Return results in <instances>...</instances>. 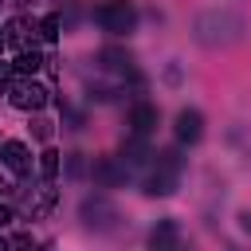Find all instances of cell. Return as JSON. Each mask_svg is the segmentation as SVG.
Instances as JSON below:
<instances>
[{"instance_id":"1","label":"cell","mask_w":251,"mask_h":251,"mask_svg":"<svg viewBox=\"0 0 251 251\" xmlns=\"http://www.w3.org/2000/svg\"><path fill=\"white\" fill-rule=\"evenodd\" d=\"M192 35H196L200 47H212V51L216 47H231V43H239L247 35V16L235 12V8H227V4L204 8L196 16V24H192Z\"/></svg>"},{"instance_id":"2","label":"cell","mask_w":251,"mask_h":251,"mask_svg":"<svg viewBox=\"0 0 251 251\" xmlns=\"http://www.w3.org/2000/svg\"><path fill=\"white\" fill-rule=\"evenodd\" d=\"M94 20L110 31V35H129L137 27V4L133 0H102L94 8Z\"/></svg>"},{"instance_id":"3","label":"cell","mask_w":251,"mask_h":251,"mask_svg":"<svg viewBox=\"0 0 251 251\" xmlns=\"http://www.w3.org/2000/svg\"><path fill=\"white\" fill-rule=\"evenodd\" d=\"M176 176H180V153L176 149H165V153H157V169L145 180V192L149 196H169L176 188Z\"/></svg>"},{"instance_id":"4","label":"cell","mask_w":251,"mask_h":251,"mask_svg":"<svg viewBox=\"0 0 251 251\" xmlns=\"http://www.w3.org/2000/svg\"><path fill=\"white\" fill-rule=\"evenodd\" d=\"M78 216H82V224L90 231H114V224H118V208L106 196H86L78 204Z\"/></svg>"},{"instance_id":"5","label":"cell","mask_w":251,"mask_h":251,"mask_svg":"<svg viewBox=\"0 0 251 251\" xmlns=\"http://www.w3.org/2000/svg\"><path fill=\"white\" fill-rule=\"evenodd\" d=\"M8 94H12V106H20V110H43V106H47V86L35 82V78L16 82Z\"/></svg>"},{"instance_id":"6","label":"cell","mask_w":251,"mask_h":251,"mask_svg":"<svg viewBox=\"0 0 251 251\" xmlns=\"http://www.w3.org/2000/svg\"><path fill=\"white\" fill-rule=\"evenodd\" d=\"M200 137H204V114H200L196 106L180 110V114H176V141H184V145H196Z\"/></svg>"},{"instance_id":"7","label":"cell","mask_w":251,"mask_h":251,"mask_svg":"<svg viewBox=\"0 0 251 251\" xmlns=\"http://www.w3.org/2000/svg\"><path fill=\"white\" fill-rule=\"evenodd\" d=\"M157 129V106L153 102H133L129 110V133L133 137H149Z\"/></svg>"},{"instance_id":"8","label":"cell","mask_w":251,"mask_h":251,"mask_svg":"<svg viewBox=\"0 0 251 251\" xmlns=\"http://www.w3.org/2000/svg\"><path fill=\"white\" fill-rule=\"evenodd\" d=\"M0 161H4L16 176L31 173V153H27V145H24V141H4V145H0Z\"/></svg>"},{"instance_id":"9","label":"cell","mask_w":251,"mask_h":251,"mask_svg":"<svg viewBox=\"0 0 251 251\" xmlns=\"http://www.w3.org/2000/svg\"><path fill=\"white\" fill-rule=\"evenodd\" d=\"M176 243H180L176 220H157L153 231H149V247H153V251H176Z\"/></svg>"},{"instance_id":"10","label":"cell","mask_w":251,"mask_h":251,"mask_svg":"<svg viewBox=\"0 0 251 251\" xmlns=\"http://www.w3.org/2000/svg\"><path fill=\"white\" fill-rule=\"evenodd\" d=\"M90 173H94V180H98V184H118V180H126V173H129V169H126L122 161H114V157H98Z\"/></svg>"},{"instance_id":"11","label":"cell","mask_w":251,"mask_h":251,"mask_svg":"<svg viewBox=\"0 0 251 251\" xmlns=\"http://www.w3.org/2000/svg\"><path fill=\"white\" fill-rule=\"evenodd\" d=\"M149 157H153V153H149L145 137H133V133H129V141L122 145V157H118V161H122L126 169H137V165H145Z\"/></svg>"},{"instance_id":"12","label":"cell","mask_w":251,"mask_h":251,"mask_svg":"<svg viewBox=\"0 0 251 251\" xmlns=\"http://www.w3.org/2000/svg\"><path fill=\"white\" fill-rule=\"evenodd\" d=\"M98 63H102L106 71H122V75H126V71L133 67L129 51H122V47H102V51H98Z\"/></svg>"},{"instance_id":"13","label":"cell","mask_w":251,"mask_h":251,"mask_svg":"<svg viewBox=\"0 0 251 251\" xmlns=\"http://www.w3.org/2000/svg\"><path fill=\"white\" fill-rule=\"evenodd\" d=\"M39 67H43V55L39 51H20L16 63H12V71H20V75H35Z\"/></svg>"},{"instance_id":"14","label":"cell","mask_w":251,"mask_h":251,"mask_svg":"<svg viewBox=\"0 0 251 251\" xmlns=\"http://www.w3.org/2000/svg\"><path fill=\"white\" fill-rule=\"evenodd\" d=\"M59 157H63V153H55V149H47V153L39 157V173H43V180H55V176H59V169H63Z\"/></svg>"},{"instance_id":"15","label":"cell","mask_w":251,"mask_h":251,"mask_svg":"<svg viewBox=\"0 0 251 251\" xmlns=\"http://www.w3.org/2000/svg\"><path fill=\"white\" fill-rule=\"evenodd\" d=\"M35 31H39L43 39H59V31H63V16H43V20L35 24Z\"/></svg>"},{"instance_id":"16","label":"cell","mask_w":251,"mask_h":251,"mask_svg":"<svg viewBox=\"0 0 251 251\" xmlns=\"http://www.w3.org/2000/svg\"><path fill=\"white\" fill-rule=\"evenodd\" d=\"M51 204H55V188H43V192H39V200L31 204V216H47V212H51Z\"/></svg>"},{"instance_id":"17","label":"cell","mask_w":251,"mask_h":251,"mask_svg":"<svg viewBox=\"0 0 251 251\" xmlns=\"http://www.w3.org/2000/svg\"><path fill=\"white\" fill-rule=\"evenodd\" d=\"M82 153H67V176H82Z\"/></svg>"},{"instance_id":"18","label":"cell","mask_w":251,"mask_h":251,"mask_svg":"<svg viewBox=\"0 0 251 251\" xmlns=\"http://www.w3.org/2000/svg\"><path fill=\"white\" fill-rule=\"evenodd\" d=\"M12 75H16V71H12V63H0V94H8V90H12Z\"/></svg>"},{"instance_id":"19","label":"cell","mask_w":251,"mask_h":251,"mask_svg":"<svg viewBox=\"0 0 251 251\" xmlns=\"http://www.w3.org/2000/svg\"><path fill=\"white\" fill-rule=\"evenodd\" d=\"M35 137L47 141V137H51V126H47V122H35Z\"/></svg>"},{"instance_id":"20","label":"cell","mask_w":251,"mask_h":251,"mask_svg":"<svg viewBox=\"0 0 251 251\" xmlns=\"http://www.w3.org/2000/svg\"><path fill=\"white\" fill-rule=\"evenodd\" d=\"M8 220H12V208H8V204H0V227H4Z\"/></svg>"},{"instance_id":"21","label":"cell","mask_w":251,"mask_h":251,"mask_svg":"<svg viewBox=\"0 0 251 251\" xmlns=\"http://www.w3.org/2000/svg\"><path fill=\"white\" fill-rule=\"evenodd\" d=\"M239 224H243V231L251 235V212H243V216H239Z\"/></svg>"},{"instance_id":"22","label":"cell","mask_w":251,"mask_h":251,"mask_svg":"<svg viewBox=\"0 0 251 251\" xmlns=\"http://www.w3.org/2000/svg\"><path fill=\"white\" fill-rule=\"evenodd\" d=\"M39 251H55V247H51V243H43V247H39Z\"/></svg>"},{"instance_id":"23","label":"cell","mask_w":251,"mask_h":251,"mask_svg":"<svg viewBox=\"0 0 251 251\" xmlns=\"http://www.w3.org/2000/svg\"><path fill=\"white\" fill-rule=\"evenodd\" d=\"M0 251H8V243H4V235H0Z\"/></svg>"},{"instance_id":"24","label":"cell","mask_w":251,"mask_h":251,"mask_svg":"<svg viewBox=\"0 0 251 251\" xmlns=\"http://www.w3.org/2000/svg\"><path fill=\"white\" fill-rule=\"evenodd\" d=\"M4 47H8V43H4V31H0V51H4Z\"/></svg>"}]
</instances>
